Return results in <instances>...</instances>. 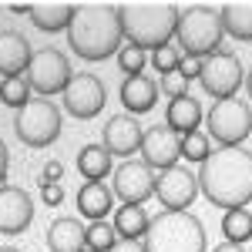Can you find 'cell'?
<instances>
[{
    "mask_svg": "<svg viewBox=\"0 0 252 252\" xmlns=\"http://www.w3.org/2000/svg\"><path fill=\"white\" fill-rule=\"evenodd\" d=\"M212 252H246V246H235V242H222V246H215Z\"/></svg>",
    "mask_w": 252,
    "mask_h": 252,
    "instance_id": "37",
    "label": "cell"
},
{
    "mask_svg": "<svg viewBox=\"0 0 252 252\" xmlns=\"http://www.w3.org/2000/svg\"><path fill=\"white\" fill-rule=\"evenodd\" d=\"M158 88H161V94H168L172 101H175V97H182V94H189V81L182 78L178 71H172V74H161V84H158Z\"/></svg>",
    "mask_w": 252,
    "mask_h": 252,
    "instance_id": "31",
    "label": "cell"
},
{
    "mask_svg": "<svg viewBox=\"0 0 252 252\" xmlns=\"http://www.w3.org/2000/svg\"><path fill=\"white\" fill-rule=\"evenodd\" d=\"M0 252H20V249H14V246H0Z\"/></svg>",
    "mask_w": 252,
    "mask_h": 252,
    "instance_id": "40",
    "label": "cell"
},
{
    "mask_svg": "<svg viewBox=\"0 0 252 252\" xmlns=\"http://www.w3.org/2000/svg\"><path fill=\"white\" fill-rule=\"evenodd\" d=\"M34 58L31 44L17 31H0V74L3 78H20L27 71V64Z\"/></svg>",
    "mask_w": 252,
    "mask_h": 252,
    "instance_id": "16",
    "label": "cell"
},
{
    "mask_svg": "<svg viewBox=\"0 0 252 252\" xmlns=\"http://www.w3.org/2000/svg\"><path fill=\"white\" fill-rule=\"evenodd\" d=\"M198 192L219 209H246L252 202V152L242 145L215 148L198 168Z\"/></svg>",
    "mask_w": 252,
    "mask_h": 252,
    "instance_id": "1",
    "label": "cell"
},
{
    "mask_svg": "<svg viewBox=\"0 0 252 252\" xmlns=\"http://www.w3.org/2000/svg\"><path fill=\"white\" fill-rule=\"evenodd\" d=\"M198 71H202V58H182V64H178V74L185 81L198 78Z\"/></svg>",
    "mask_w": 252,
    "mask_h": 252,
    "instance_id": "33",
    "label": "cell"
},
{
    "mask_svg": "<svg viewBox=\"0 0 252 252\" xmlns=\"http://www.w3.org/2000/svg\"><path fill=\"white\" fill-rule=\"evenodd\" d=\"M155 195L165 205V212H189L198 195V178L185 165H172L155 175Z\"/></svg>",
    "mask_w": 252,
    "mask_h": 252,
    "instance_id": "10",
    "label": "cell"
},
{
    "mask_svg": "<svg viewBox=\"0 0 252 252\" xmlns=\"http://www.w3.org/2000/svg\"><path fill=\"white\" fill-rule=\"evenodd\" d=\"M138 152L152 172H165L178 165V158H182V135H175L168 125H152V128H145Z\"/></svg>",
    "mask_w": 252,
    "mask_h": 252,
    "instance_id": "11",
    "label": "cell"
},
{
    "mask_svg": "<svg viewBox=\"0 0 252 252\" xmlns=\"http://www.w3.org/2000/svg\"><path fill=\"white\" fill-rule=\"evenodd\" d=\"M10 10H14V14H27V10H31V3H10Z\"/></svg>",
    "mask_w": 252,
    "mask_h": 252,
    "instance_id": "38",
    "label": "cell"
},
{
    "mask_svg": "<svg viewBox=\"0 0 252 252\" xmlns=\"http://www.w3.org/2000/svg\"><path fill=\"white\" fill-rule=\"evenodd\" d=\"M7 165H10V155H7V145L0 141V185L7 182Z\"/></svg>",
    "mask_w": 252,
    "mask_h": 252,
    "instance_id": "36",
    "label": "cell"
},
{
    "mask_svg": "<svg viewBox=\"0 0 252 252\" xmlns=\"http://www.w3.org/2000/svg\"><path fill=\"white\" fill-rule=\"evenodd\" d=\"M148 222L152 219H148V212L141 205H121V209H115V219H111L118 239H145Z\"/></svg>",
    "mask_w": 252,
    "mask_h": 252,
    "instance_id": "23",
    "label": "cell"
},
{
    "mask_svg": "<svg viewBox=\"0 0 252 252\" xmlns=\"http://www.w3.org/2000/svg\"><path fill=\"white\" fill-rule=\"evenodd\" d=\"M182 51L178 47H172V44H165V47H158L155 54H152V67H155L158 74H172V71H178V64H182Z\"/></svg>",
    "mask_w": 252,
    "mask_h": 252,
    "instance_id": "29",
    "label": "cell"
},
{
    "mask_svg": "<svg viewBox=\"0 0 252 252\" xmlns=\"http://www.w3.org/2000/svg\"><path fill=\"white\" fill-rule=\"evenodd\" d=\"M121 34L131 47H165L175 37L178 7L175 3H118Z\"/></svg>",
    "mask_w": 252,
    "mask_h": 252,
    "instance_id": "3",
    "label": "cell"
},
{
    "mask_svg": "<svg viewBox=\"0 0 252 252\" xmlns=\"http://www.w3.org/2000/svg\"><path fill=\"white\" fill-rule=\"evenodd\" d=\"M141 135H145V128L138 125V118L131 115H115V118H108V125H104V152L115 158V155H135L138 148H141Z\"/></svg>",
    "mask_w": 252,
    "mask_h": 252,
    "instance_id": "15",
    "label": "cell"
},
{
    "mask_svg": "<svg viewBox=\"0 0 252 252\" xmlns=\"http://www.w3.org/2000/svg\"><path fill=\"white\" fill-rule=\"evenodd\" d=\"M34 202L17 185H0V235H17L31 225Z\"/></svg>",
    "mask_w": 252,
    "mask_h": 252,
    "instance_id": "14",
    "label": "cell"
},
{
    "mask_svg": "<svg viewBox=\"0 0 252 252\" xmlns=\"http://www.w3.org/2000/svg\"><path fill=\"white\" fill-rule=\"evenodd\" d=\"M242 61L235 58L232 51H215L209 58H202V71L198 81L205 88V94H212L215 101L222 97H235V91L242 88Z\"/></svg>",
    "mask_w": 252,
    "mask_h": 252,
    "instance_id": "9",
    "label": "cell"
},
{
    "mask_svg": "<svg viewBox=\"0 0 252 252\" xmlns=\"http://www.w3.org/2000/svg\"><path fill=\"white\" fill-rule=\"evenodd\" d=\"M40 198L51 205V209H58L61 202H64V189H61V182H51V185H40Z\"/></svg>",
    "mask_w": 252,
    "mask_h": 252,
    "instance_id": "32",
    "label": "cell"
},
{
    "mask_svg": "<svg viewBox=\"0 0 252 252\" xmlns=\"http://www.w3.org/2000/svg\"><path fill=\"white\" fill-rule=\"evenodd\" d=\"M158 101V81L148 78V74H135V78H125L121 84V104L131 118L152 111Z\"/></svg>",
    "mask_w": 252,
    "mask_h": 252,
    "instance_id": "17",
    "label": "cell"
},
{
    "mask_svg": "<svg viewBox=\"0 0 252 252\" xmlns=\"http://www.w3.org/2000/svg\"><path fill=\"white\" fill-rule=\"evenodd\" d=\"M249 212H252V209H249Z\"/></svg>",
    "mask_w": 252,
    "mask_h": 252,
    "instance_id": "41",
    "label": "cell"
},
{
    "mask_svg": "<svg viewBox=\"0 0 252 252\" xmlns=\"http://www.w3.org/2000/svg\"><path fill=\"white\" fill-rule=\"evenodd\" d=\"M64 108L67 115H74L78 121H91V118L101 115L104 108V84L94 78V74H74L71 84L64 88Z\"/></svg>",
    "mask_w": 252,
    "mask_h": 252,
    "instance_id": "13",
    "label": "cell"
},
{
    "mask_svg": "<svg viewBox=\"0 0 252 252\" xmlns=\"http://www.w3.org/2000/svg\"><path fill=\"white\" fill-rule=\"evenodd\" d=\"M71 78H74V71H71L67 58H64L61 51H54V47L34 51V58L27 64V84H31V91H37L40 97L64 94V88L71 84Z\"/></svg>",
    "mask_w": 252,
    "mask_h": 252,
    "instance_id": "8",
    "label": "cell"
},
{
    "mask_svg": "<svg viewBox=\"0 0 252 252\" xmlns=\"http://www.w3.org/2000/svg\"><path fill=\"white\" fill-rule=\"evenodd\" d=\"M165 125L172 128L175 135H182V138L192 135V131H198V125H202V104H198L192 94H182V97H175V101H168Z\"/></svg>",
    "mask_w": 252,
    "mask_h": 252,
    "instance_id": "21",
    "label": "cell"
},
{
    "mask_svg": "<svg viewBox=\"0 0 252 252\" xmlns=\"http://www.w3.org/2000/svg\"><path fill=\"white\" fill-rule=\"evenodd\" d=\"M78 212L88 222H104L108 212H115V192L104 182H84L78 189Z\"/></svg>",
    "mask_w": 252,
    "mask_h": 252,
    "instance_id": "18",
    "label": "cell"
},
{
    "mask_svg": "<svg viewBox=\"0 0 252 252\" xmlns=\"http://www.w3.org/2000/svg\"><path fill=\"white\" fill-rule=\"evenodd\" d=\"M78 172L88 182H104L111 172V155L104 152V145H84L78 152Z\"/></svg>",
    "mask_w": 252,
    "mask_h": 252,
    "instance_id": "24",
    "label": "cell"
},
{
    "mask_svg": "<svg viewBox=\"0 0 252 252\" xmlns=\"http://www.w3.org/2000/svg\"><path fill=\"white\" fill-rule=\"evenodd\" d=\"M121 20L115 3H78L67 24V44L81 61H108L121 51Z\"/></svg>",
    "mask_w": 252,
    "mask_h": 252,
    "instance_id": "2",
    "label": "cell"
},
{
    "mask_svg": "<svg viewBox=\"0 0 252 252\" xmlns=\"http://www.w3.org/2000/svg\"><path fill=\"white\" fill-rule=\"evenodd\" d=\"M222 31L232 34L235 40H252V0H232L219 7Z\"/></svg>",
    "mask_w": 252,
    "mask_h": 252,
    "instance_id": "22",
    "label": "cell"
},
{
    "mask_svg": "<svg viewBox=\"0 0 252 252\" xmlns=\"http://www.w3.org/2000/svg\"><path fill=\"white\" fill-rule=\"evenodd\" d=\"M111 252H145V242L141 239H118Z\"/></svg>",
    "mask_w": 252,
    "mask_h": 252,
    "instance_id": "35",
    "label": "cell"
},
{
    "mask_svg": "<svg viewBox=\"0 0 252 252\" xmlns=\"http://www.w3.org/2000/svg\"><path fill=\"white\" fill-rule=\"evenodd\" d=\"M222 235H225V242L246 246L252 239V212L249 209H225V215H222Z\"/></svg>",
    "mask_w": 252,
    "mask_h": 252,
    "instance_id": "25",
    "label": "cell"
},
{
    "mask_svg": "<svg viewBox=\"0 0 252 252\" xmlns=\"http://www.w3.org/2000/svg\"><path fill=\"white\" fill-rule=\"evenodd\" d=\"M47 249L51 252H84V225L74 215H61L47 225Z\"/></svg>",
    "mask_w": 252,
    "mask_h": 252,
    "instance_id": "19",
    "label": "cell"
},
{
    "mask_svg": "<svg viewBox=\"0 0 252 252\" xmlns=\"http://www.w3.org/2000/svg\"><path fill=\"white\" fill-rule=\"evenodd\" d=\"M212 155V138L205 135V131H192V135L182 138V158L185 161H205V158Z\"/></svg>",
    "mask_w": 252,
    "mask_h": 252,
    "instance_id": "28",
    "label": "cell"
},
{
    "mask_svg": "<svg viewBox=\"0 0 252 252\" xmlns=\"http://www.w3.org/2000/svg\"><path fill=\"white\" fill-rule=\"evenodd\" d=\"M145 252H205V229L192 212H161L148 222Z\"/></svg>",
    "mask_w": 252,
    "mask_h": 252,
    "instance_id": "4",
    "label": "cell"
},
{
    "mask_svg": "<svg viewBox=\"0 0 252 252\" xmlns=\"http://www.w3.org/2000/svg\"><path fill=\"white\" fill-rule=\"evenodd\" d=\"M118 242L115 225L104 219V222H91L84 229V252H111V246Z\"/></svg>",
    "mask_w": 252,
    "mask_h": 252,
    "instance_id": "26",
    "label": "cell"
},
{
    "mask_svg": "<svg viewBox=\"0 0 252 252\" xmlns=\"http://www.w3.org/2000/svg\"><path fill=\"white\" fill-rule=\"evenodd\" d=\"M74 7L78 3H51V0H37L31 3L27 17L34 20V27L44 31V34H58V31H67V24L74 17Z\"/></svg>",
    "mask_w": 252,
    "mask_h": 252,
    "instance_id": "20",
    "label": "cell"
},
{
    "mask_svg": "<svg viewBox=\"0 0 252 252\" xmlns=\"http://www.w3.org/2000/svg\"><path fill=\"white\" fill-rule=\"evenodd\" d=\"M61 175H64V165H61V161H47V165H44V172H40V185L61 182Z\"/></svg>",
    "mask_w": 252,
    "mask_h": 252,
    "instance_id": "34",
    "label": "cell"
},
{
    "mask_svg": "<svg viewBox=\"0 0 252 252\" xmlns=\"http://www.w3.org/2000/svg\"><path fill=\"white\" fill-rule=\"evenodd\" d=\"M145 51L141 47H131V44H125L121 51H118V67L128 74V78H135V74H141V67H145Z\"/></svg>",
    "mask_w": 252,
    "mask_h": 252,
    "instance_id": "30",
    "label": "cell"
},
{
    "mask_svg": "<svg viewBox=\"0 0 252 252\" xmlns=\"http://www.w3.org/2000/svg\"><path fill=\"white\" fill-rule=\"evenodd\" d=\"M246 88H249V97H252V67H249V74H246Z\"/></svg>",
    "mask_w": 252,
    "mask_h": 252,
    "instance_id": "39",
    "label": "cell"
},
{
    "mask_svg": "<svg viewBox=\"0 0 252 252\" xmlns=\"http://www.w3.org/2000/svg\"><path fill=\"white\" fill-rule=\"evenodd\" d=\"M205 135L219 141V148H235L242 145L252 131V111L242 97H222L215 101L205 115Z\"/></svg>",
    "mask_w": 252,
    "mask_h": 252,
    "instance_id": "7",
    "label": "cell"
},
{
    "mask_svg": "<svg viewBox=\"0 0 252 252\" xmlns=\"http://www.w3.org/2000/svg\"><path fill=\"white\" fill-rule=\"evenodd\" d=\"M14 131L27 148H47L61 135V111L47 97H31L14 115Z\"/></svg>",
    "mask_w": 252,
    "mask_h": 252,
    "instance_id": "6",
    "label": "cell"
},
{
    "mask_svg": "<svg viewBox=\"0 0 252 252\" xmlns=\"http://www.w3.org/2000/svg\"><path fill=\"white\" fill-rule=\"evenodd\" d=\"M222 20L219 10L195 3L178 10V24H175V37H178V51L185 58H209L215 51H222Z\"/></svg>",
    "mask_w": 252,
    "mask_h": 252,
    "instance_id": "5",
    "label": "cell"
},
{
    "mask_svg": "<svg viewBox=\"0 0 252 252\" xmlns=\"http://www.w3.org/2000/svg\"><path fill=\"white\" fill-rule=\"evenodd\" d=\"M0 101L10 104V108H24L31 101V84H27V78L24 74L20 78H3L0 81Z\"/></svg>",
    "mask_w": 252,
    "mask_h": 252,
    "instance_id": "27",
    "label": "cell"
},
{
    "mask_svg": "<svg viewBox=\"0 0 252 252\" xmlns=\"http://www.w3.org/2000/svg\"><path fill=\"white\" fill-rule=\"evenodd\" d=\"M111 192L125 202V205H145V198L155 195V172L145 161H121L115 168V189Z\"/></svg>",
    "mask_w": 252,
    "mask_h": 252,
    "instance_id": "12",
    "label": "cell"
}]
</instances>
